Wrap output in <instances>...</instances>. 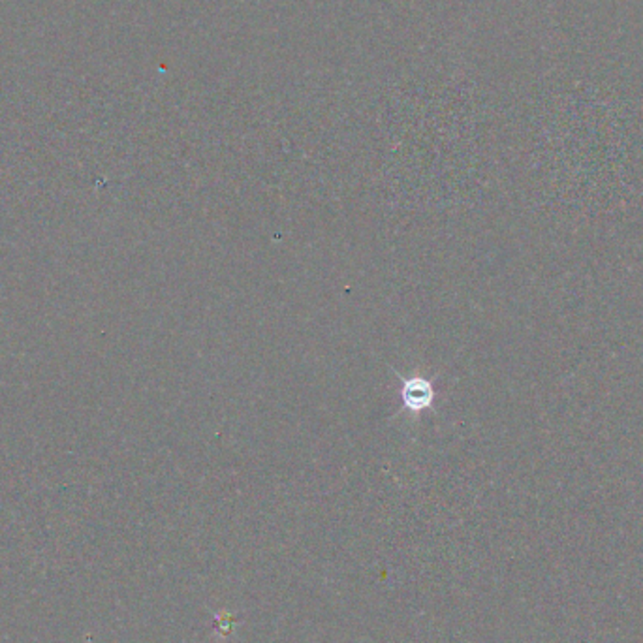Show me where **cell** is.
I'll return each instance as SVG.
<instances>
[{
  "label": "cell",
  "instance_id": "6da1fadb",
  "mask_svg": "<svg viewBox=\"0 0 643 643\" xmlns=\"http://www.w3.org/2000/svg\"><path fill=\"white\" fill-rule=\"evenodd\" d=\"M403 380L401 386V399H403V407L414 414H420L421 410L431 409L434 401L433 384L425 379L414 376V379H403L401 374H397Z\"/></svg>",
  "mask_w": 643,
  "mask_h": 643
}]
</instances>
